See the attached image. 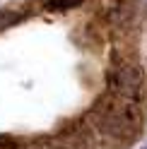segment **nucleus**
Here are the masks:
<instances>
[{
  "label": "nucleus",
  "instance_id": "obj_1",
  "mask_svg": "<svg viewBox=\"0 0 147 149\" xmlns=\"http://www.w3.org/2000/svg\"><path fill=\"white\" fill-rule=\"evenodd\" d=\"M17 15H10V12H0V26H5V24H10V19H15Z\"/></svg>",
  "mask_w": 147,
  "mask_h": 149
}]
</instances>
